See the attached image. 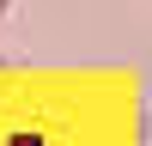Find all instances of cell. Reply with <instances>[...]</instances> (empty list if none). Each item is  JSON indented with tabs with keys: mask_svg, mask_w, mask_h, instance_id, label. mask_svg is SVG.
Here are the masks:
<instances>
[{
	"mask_svg": "<svg viewBox=\"0 0 152 146\" xmlns=\"http://www.w3.org/2000/svg\"><path fill=\"white\" fill-rule=\"evenodd\" d=\"M6 6H12V0H0V12H6Z\"/></svg>",
	"mask_w": 152,
	"mask_h": 146,
	"instance_id": "cell-2",
	"label": "cell"
},
{
	"mask_svg": "<svg viewBox=\"0 0 152 146\" xmlns=\"http://www.w3.org/2000/svg\"><path fill=\"white\" fill-rule=\"evenodd\" d=\"M6 146H43V140H37V134H18V140H6Z\"/></svg>",
	"mask_w": 152,
	"mask_h": 146,
	"instance_id": "cell-1",
	"label": "cell"
}]
</instances>
